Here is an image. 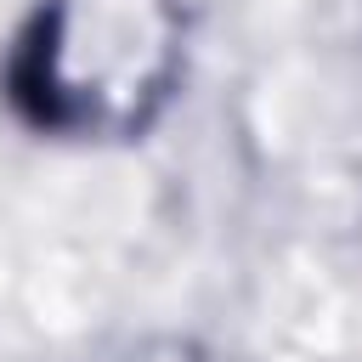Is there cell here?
Returning a JSON list of instances; mask_svg holds the SVG:
<instances>
[{
    "label": "cell",
    "instance_id": "cell-1",
    "mask_svg": "<svg viewBox=\"0 0 362 362\" xmlns=\"http://www.w3.org/2000/svg\"><path fill=\"white\" fill-rule=\"evenodd\" d=\"M181 0H40L6 57L11 113L62 141H130L175 96Z\"/></svg>",
    "mask_w": 362,
    "mask_h": 362
}]
</instances>
